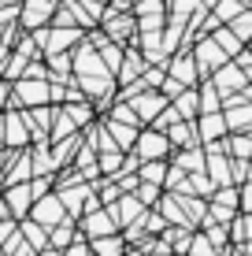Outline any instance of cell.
<instances>
[{"instance_id": "1", "label": "cell", "mask_w": 252, "mask_h": 256, "mask_svg": "<svg viewBox=\"0 0 252 256\" xmlns=\"http://www.w3.org/2000/svg\"><path fill=\"white\" fill-rule=\"evenodd\" d=\"M134 152H137V164H152V160H167L171 156V141L167 134L160 130H137V141H134Z\"/></svg>"}, {"instance_id": "2", "label": "cell", "mask_w": 252, "mask_h": 256, "mask_svg": "<svg viewBox=\"0 0 252 256\" xmlns=\"http://www.w3.org/2000/svg\"><path fill=\"white\" fill-rule=\"evenodd\" d=\"M189 52H193V64H197V74H201V82H204V78H212L223 64H230V60L223 56V48L215 45L212 38H197V45L189 48Z\"/></svg>"}, {"instance_id": "3", "label": "cell", "mask_w": 252, "mask_h": 256, "mask_svg": "<svg viewBox=\"0 0 252 256\" xmlns=\"http://www.w3.org/2000/svg\"><path fill=\"white\" fill-rule=\"evenodd\" d=\"M163 70H167V78H175L182 90H197V86H201V74H197V64H193V52L189 48H178L175 56L167 60Z\"/></svg>"}, {"instance_id": "4", "label": "cell", "mask_w": 252, "mask_h": 256, "mask_svg": "<svg viewBox=\"0 0 252 256\" xmlns=\"http://www.w3.org/2000/svg\"><path fill=\"white\" fill-rule=\"evenodd\" d=\"M48 96H52L48 78H15V100L26 108H41Z\"/></svg>"}, {"instance_id": "5", "label": "cell", "mask_w": 252, "mask_h": 256, "mask_svg": "<svg viewBox=\"0 0 252 256\" xmlns=\"http://www.w3.org/2000/svg\"><path fill=\"white\" fill-rule=\"evenodd\" d=\"M56 15V0H26V4H19V22L26 26V30H45V22Z\"/></svg>"}, {"instance_id": "6", "label": "cell", "mask_w": 252, "mask_h": 256, "mask_svg": "<svg viewBox=\"0 0 252 256\" xmlns=\"http://www.w3.org/2000/svg\"><path fill=\"white\" fill-rule=\"evenodd\" d=\"M130 108H134V116H137V122H156V116H160L163 108H167V96L163 93H156V90H145V93H137V96H130Z\"/></svg>"}, {"instance_id": "7", "label": "cell", "mask_w": 252, "mask_h": 256, "mask_svg": "<svg viewBox=\"0 0 252 256\" xmlns=\"http://www.w3.org/2000/svg\"><path fill=\"white\" fill-rule=\"evenodd\" d=\"M208 82L215 86V90H219V96L223 100H227V96H234V93H241L249 86V78L241 74V67H234V64H223L219 70H215L212 78H208Z\"/></svg>"}, {"instance_id": "8", "label": "cell", "mask_w": 252, "mask_h": 256, "mask_svg": "<svg viewBox=\"0 0 252 256\" xmlns=\"http://www.w3.org/2000/svg\"><path fill=\"white\" fill-rule=\"evenodd\" d=\"M193 130H197V141H201V148H204V145H215V141H223V138L230 134V130H227V119H223V112H212V116H197Z\"/></svg>"}, {"instance_id": "9", "label": "cell", "mask_w": 252, "mask_h": 256, "mask_svg": "<svg viewBox=\"0 0 252 256\" xmlns=\"http://www.w3.org/2000/svg\"><path fill=\"white\" fill-rule=\"evenodd\" d=\"M67 219L63 204H59V197H37L33 200V223L41 226V230H52V226H59Z\"/></svg>"}, {"instance_id": "10", "label": "cell", "mask_w": 252, "mask_h": 256, "mask_svg": "<svg viewBox=\"0 0 252 256\" xmlns=\"http://www.w3.org/2000/svg\"><path fill=\"white\" fill-rule=\"evenodd\" d=\"M171 108H175V116L182 122H197V116H201V100H197V90H182L175 100H171Z\"/></svg>"}, {"instance_id": "11", "label": "cell", "mask_w": 252, "mask_h": 256, "mask_svg": "<svg viewBox=\"0 0 252 256\" xmlns=\"http://www.w3.org/2000/svg\"><path fill=\"white\" fill-rule=\"evenodd\" d=\"M97 41V56H100V64L111 70V74H119V67H123V45H115V41H108V38H93Z\"/></svg>"}, {"instance_id": "12", "label": "cell", "mask_w": 252, "mask_h": 256, "mask_svg": "<svg viewBox=\"0 0 252 256\" xmlns=\"http://www.w3.org/2000/svg\"><path fill=\"white\" fill-rule=\"evenodd\" d=\"M26 134H30V130H26V119L22 116H15V112H7L4 116V130H0V138H4V145H26Z\"/></svg>"}, {"instance_id": "13", "label": "cell", "mask_w": 252, "mask_h": 256, "mask_svg": "<svg viewBox=\"0 0 252 256\" xmlns=\"http://www.w3.org/2000/svg\"><path fill=\"white\" fill-rule=\"evenodd\" d=\"M85 234L97 242V238H108V234H119V226H115V219H111V212H93L89 219H85Z\"/></svg>"}, {"instance_id": "14", "label": "cell", "mask_w": 252, "mask_h": 256, "mask_svg": "<svg viewBox=\"0 0 252 256\" xmlns=\"http://www.w3.org/2000/svg\"><path fill=\"white\" fill-rule=\"evenodd\" d=\"M167 141H171V148H197L201 141H197V130H193V122H175V126L167 130Z\"/></svg>"}, {"instance_id": "15", "label": "cell", "mask_w": 252, "mask_h": 256, "mask_svg": "<svg viewBox=\"0 0 252 256\" xmlns=\"http://www.w3.org/2000/svg\"><path fill=\"white\" fill-rule=\"evenodd\" d=\"M4 204H7V212L22 216V212L33 204V190H30V182H22V186H7V197H4Z\"/></svg>"}, {"instance_id": "16", "label": "cell", "mask_w": 252, "mask_h": 256, "mask_svg": "<svg viewBox=\"0 0 252 256\" xmlns=\"http://www.w3.org/2000/svg\"><path fill=\"white\" fill-rule=\"evenodd\" d=\"M104 134H108L111 141H115V148L123 152V148H134V141H137V126H123V122H104Z\"/></svg>"}, {"instance_id": "17", "label": "cell", "mask_w": 252, "mask_h": 256, "mask_svg": "<svg viewBox=\"0 0 252 256\" xmlns=\"http://www.w3.org/2000/svg\"><path fill=\"white\" fill-rule=\"evenodd\" d=\"M175 167L186 174H201L204 171V148H182V152H175Z\"/></svg>"}, {"instance_id": "18", "label": "cell", "mask_w": 252, "mask_h": 256, "mask_svg": "<svg viewBox=\"0 0 252 256\" xmlns=\"http://www.w3.org/2000/svg\"><path fill=\"white\" fill-rule=\"evenodd\" d=\"M163 178H167V160L137 164V182H145V186H160V190H163Z\"/></svg>"}, {"instance_id": "19", "label": "cell", "mask_w": 252, "mask_h": 256, "mask_svg": "<svg viewBox=\"0 0 252 256\" xmlns=\"http://www.w3.org/2000/svg\"><path fill=\"white\" fill-rule=\"evenodd\" d=\"M197 100H201V116H212V112H223V96H219V90H215L212 82H204L197 86Z\"/></svg>"}, {"instance_id": "20", "label": "cell", "mask_w": 252, "mask_h": 256, "mask_svg": "<svg viewBox=\"0 0 252 256\" xmlns=\"http://www.w3.org/2000/svg\"><path fill=\"white\" fill-rule=\"evenodd\" d=\"M93 256H126V242L119 234H108V238H97V242L89 245Z\"/></svg>"}, {"instance_id": "21", "label": "cell", "mask_w": 252, "mask_h": 256, "mask_svg": "<svg viewBox=\"0 0 252 256\" xmlns=\"http://www.w3.org/2000/svg\"><path fill=\"white\" fill-rule=\"evenodd\" d=\"M230 245H252V216L238 212L230 223Z\"/></svg>"}, {"instance_id": "22", "label": "cell", "mask_w": 252, "mask_h": 256, "mask_svg": "<svg viewBox=\"0 0 252 256\" xmlns=\"http://www.w3.org/2000/svg\"><path fill=\"white\" fill-rule=\"evenodd\" d=\"M241 12H245V4H241V0H219V4H215L208 15H212V19L219 22V26H227V22H234V19H238Z\"/></svg>"}, {"instance_id": "23", "label": "cell", "mask_w": 252, "mask_h": 256, "mask_svg": "<svg viewBox=\"0 0 252 256\" xmlns=\"http://www.w3.org/2000/svg\"><path fill=\"white\" fill-rule=\"evenodd\" d=\"M208 38H212L215 45L223 48V56H227V60H234V56H238L241 48H245V45H241V41H238V38H234V34L227 30V26H219V30H212V34H208Z\"/></svg>"}, {"instance_id": "24", "label": "cell", "mask_w": 252, "mask_h": 256, "mask_svg": "<svg viewBox=\"0 0 252 256\" xmlns=\"http://www.w3.org/2000/svg\"><path fill=\"white\" fill-rule=\"evenodd\" d=\"M227 30L241 41V45H252V8H245L234 22H227Z\"/></svg>"}, {"instance_id": "25", "label": "cell", "mask_w": 252, "mask_h": 256, "mask_svg": "<svg viewBox=\"0 0 252 256\" xmlns=\"http://www.w3.org/2000/svg\"><path fill=\"white\" fill-rule=\"evenodd\" d=\"M74 230H71V223H59V226H52L48 230V242H52V249H67V245L74 242Z\"/></svg>"}, {"instance_id": "26", "label": "cell", "mask_w": 252, "mask_h": 256, "mask_svg": "<svg viewBox=\"0 0 252 256\" xmlns=\"http://www.w3.org/2000/svg\"><path fill=\"white\" fill-rule=\"evenodd\" d=\"M19 234H26V238H30V242H33V249H45V245H48V230H41V226L33 223V219L19 226Z\"/></svg>"}, {"instance_id": "27", "label": "cell", "mask_w": 252, "mask_h": 256, "mask_svg": "<svg viewBox=\"0 0 252 256\" xmlns=\"http://www.w3.org/2000/svg\"><path fill=\"white\" fill-rule=\"evenodd\" d=\"M186 256H219V252L212 249V242H208L204 234H193V238H189V249H186Z\"/></svg>"}, {"instance_id": "28", "label": "cell", "mask_w": 252, "mask_h": 256, "mask_svg": "<svg viewBox=\"0 0 252 256\" xmlns=\"http://www.w3.org/2000/svg\"><path fill=\"white\" fill-rule=\"evenodd\" d=\"M134 197L141 200V208H149V204H160V186H145V182H137Z\"/></svg>"}, {"instance_id": "29", "label": "cell", "mask_w": 252, "mask_h": 256, "mask_svg": "<svg viewBox=\"0 0 252 256\" xmlns=\"http://www.w3.org/2000/svg\"><path fill=\"white\" fill-rule=\"evenodd\" d=\"M63 256H93V252H89V245H85L82 238H74V242L63 249Z\"/></svg>"}, {"instance_id": "30", "label": "cell", "mask_w": 252, "mask_h": 256, "mask_svg": "<svg viewBox=\"0 0 252 256\" xmlns=\"http://www.w3.org/2000/svg\"><path fill=\"white\" fill-rule=\"evenodd\" d=\"M197 4H201V8H204V12H212V8H215V4H219V0H197Z\"/></svg>"}, {"instance_id": "31", "label": "cell", "mask_w": 252, "mask_h": 256, "mask_svg": "<svg viewBox=\"0 0 252 256\" xmlns=\"http://www.w3.org/2000/svg\"><path fill=\"white\" fill-rule=\"evenodd\" d=\"M7 93H11V90H7V82H0V104L7 100Z\"/></svg>"}, {"instance_id": "32", "label": "cell", "mask_w": 252, "mask_h": 256, "mask_svg": "<svg viewBox=\"0 0 252 256\" xmlns=\"http://www.w3.org/2000/svg\"><path fill=\"white\" fill-rule=\"evenodd\" d=\"M41 256H59V249H52V245H48V249H41Z\"/></svg>"}, {"instance_id": "33", "label": "cell", "mask_w": 252, "mask_h": 256, "mask_svg": "<svg viewBox=\"0 0 252 256\" xmlns=\"http://www.w3.org/2000/svg\"><path fill=\"white\" fill-rule=\"evenodd\" d=\"M245 182H252V160L245 164Z\"/></svg>"}, {"instance_id": "34", "label": "cell", "mask_w": 252, "mask_h": 256, "mask_svg": "<svg viewBox=\"0 0 252 256\" xmlns=\"http://www.w3.org/2000/svg\"><path fill=\"white\" fill-rule=\"evenodd\" d=\"M7 216V204H4V200H0V219H4Z\"/></svg>"}, {"instance_id": "35", "label": "cell", "mask_w": 252, "mask_h": 256, "mask_svg": "<svg viewBox=\"0 0 252 256\" xmlns=\"http://www.w3.org/2000/svg\"><path fill=\"white\" fill-rule=\"evenodd\" d=\"M241 249H245V256H252V245H241Z\"/></svg>"}, {"instance_id": "36", "label": "cell", "mask_w": 252, "mask_h": 256, "mask_svg": "<svg viewBox=\"0 0 252 256\" xmlns=\"http://www.w3.org/2000/svg\"><path fill=\"white\" fill-rule=\"evenodd\" d=\"M241 4H245V8H252V0H241Z\"/></svg>"}, {"instance_id": "37", "label": "cell", "mask_w": 252, "mask_h": 256, "mask_svg": "<svg viewBox=\"0 0 252 256\" xmlns=\"http://www.w3.org/2000/svg\"><path fill=\"white\" fill-rule=\"evenodd\" d=\"M4 160H7V156H0V164H4Z\"/></svg>"}, {"instance_id": "38", "label": "cell", "mask_w": 252, "mask_h": 256, "mask_svg": "<svg viewBox=\"0 0 252 256\" xmlns=\"http://www.w3.org/2000/svg\"><path fill=\"white\" fill-rule=\"evenodd\" d=\"M245 48H252V45H245Z\"/></svg>"}]
</instances>
